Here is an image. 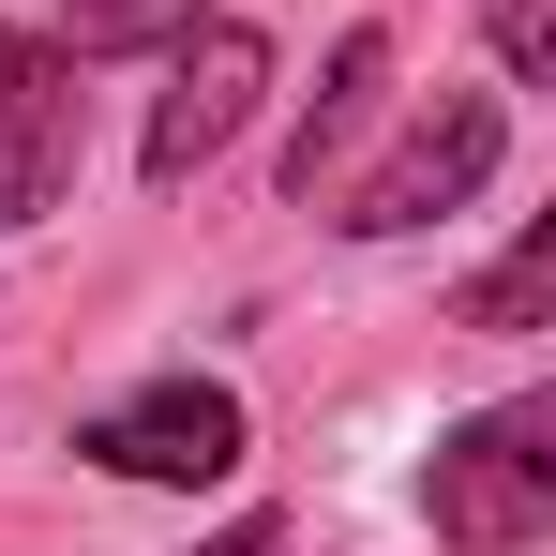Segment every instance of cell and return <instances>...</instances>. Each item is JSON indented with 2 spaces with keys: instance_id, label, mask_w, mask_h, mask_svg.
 Returning a JSON list of instances; mask_svg holds the SVG:
<instances>
[{
  "instance_id": "cell-8",
  "label": "cell",
  "mask_w": 556,
  "mask_h": 556,
  "mask_svg": "<svg viewBox=\"0 0 556 556\" xmlns=\"http://www.w3.org/2000/svg\"><path fill=\"white\" fill-rule=\"evenodd\" d=\"M542 301H556V226H527V241H511L481 286H466L452 316H466V331H542Z\"/></svg>"
},
{
  "instance_id": "cell-7",
  "label": "cell",
  "mask_w": 556,
  "mask_h": 556,
  "mask_svg": "<svg viewBox=\"0 0 556 556\" xmlns=\"http://www.w3.org/2000/svg\"><path fill=\"white\" fill-rule=\"evenodd\" d=\"M211 0H61V46L76 61H136V46H181Z\"/></svg>"
},
{
  "instance_id": "cell-9",
  "label": "cell",
  "mask_w": 556,
  "mask_h": 556,
  "mask_svg": "<svg viewBox=\"0 0 556 556\" xmlns=\"http://www.w3.org/2000/svg\"><path fill=\"white\" fill-rule=\"evenodd\" d=\"M481 30H496L511 76H556V0H481Z\"/></svg>"
},
{
  "instance_id": "cell-1",
  "label": "cell",
  "mask_w": 556,
  "mask_h": 556,
  "mask_svg": "<svg viewBox=\"0 0 556 556\" xmlns=\"http://www.w3.org/2000/svg\"><path fill=\"white\" fill-rule=\"evenodd\" d=\"M421 511H437L452 556H527L556 527V391H511V406L452 421L437 466H421Z\"/></svg>"
},
{
  "instance_id": "cell-3",
  "label": "cell",
  "mask_w": 556,
  "mask_h": 556,
  "mask_svg": "<svg viewBox=\"0 0 556 556\" xmlns=\"http://www.w3.org/2000/svg\"><path fill=\"white\" fill-rule=\"evenodd\" d=\"M76 452L105 466V481H226L241 466V391L226 376H151V391H121V406H91L76 421Z\"/></svg>"
},
{
  "instance_id": "cell-6",
  "label": "cell",
  "mask_w": 556,
  "mask_h": 556,
  "mask_svg": "<svg viewBox=\"0 0 556 556\" xmlns=\"http://www.w3.org/2000/svg\"><path fill=\"white\" fill-rule=\"evenodd\" d=\"M376 91H391V30H346L331 76H316V105H301V136H286V195H301V211L331 195V166H346V136L376 121Z\"/></svg>"
},
{
  "instance_id": "cell-4",
  "label": "cell",
  "mask_w": 556,
  "mask_h": 556,
  "mask_svg": "<svg viewBox=\"0 0 556 556\" xmlns=\"http://www.w3.org/2000/svg\"><path fill=\"white\" fill-rule=\"evenodd\" d=\"M256 91H271V46H256L241 15H195V30H181V76H166L151 136H136V166H151V181H195V166L256 121Z\"/></svg>"
},
{
  "instance_id": "cell-5",
  "label": "cell",
  "mask_w": 556,
  "mask_h": 556,
  "mask_svg": "<svg viewBox=\"0 0 556 556\" xmlns=\"http://www.w3.org/2000/svg\"><path fill=\"white\" fill-rule=\"evenodd\" d=\"M61 181H76V91H61V61L30 30H0V241L46 226Z\"/></svg>"
},
{
  "instance_id": "cell-10",
  "label": "cell",
  "mask_w": 556,
  "mask_h": 556,
  "mask_svg": "<svg viewBox=\"0 0 556 556\" xmlns=\"http://www.w3.org/2000/svg\"><path fill=\"white\" fill-rule=\"evenodd\" d=\"M195 556H286V527H271V511H241L226 542H195Z\"/></svg>"
},
{
  "instance_id": "cell-2",
  "label": "cell",
  "mask_w": 556,
  "mask_h": 556,
  "mask_svg": "<svg viewBox=\"0 0 556 556\" xmlns=\"http://www.w3.org/2000/svg\"><path fill=\"white\" fill-rule=\"evenodd\" d=\"M496 151H511V105H496V91H437L376 181L331 195V226H346V241H421V226H452L466 195L496 181Z\"/></svg>"
}]
</instances>
